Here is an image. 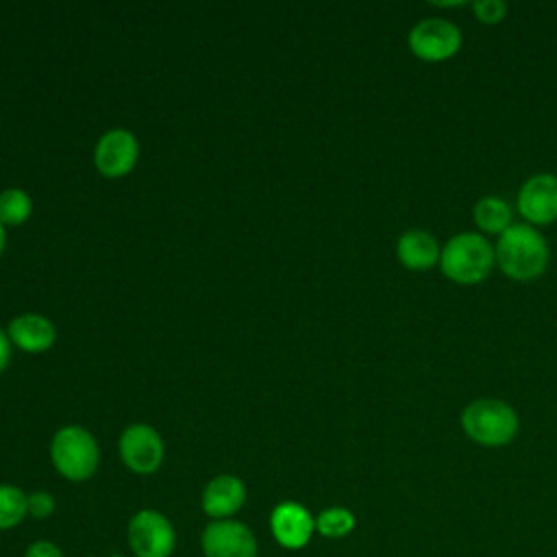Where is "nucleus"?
<instances>
[{"label": "nucleus", "mask_w": 557, "mask_h": 557, "mask_svg": "<svg viewBox=\"0 0 557 557\" xmlns=\"http://www.w3.org/2000/svg\"><path fill=\"white\" fill-rule=\"evenodd\" d=\"M2 248H4V226L0 222V252H2Z\"/></svg>", "instance_id": "nucleus-23"}, {"label": "nucleus", "mask_w": 557, "mask_h": 557, "mask_svg": "<svg viewBox=\"0 0 557 557\" xmlns=\"http://www.w3.org/2000/svg\"><path fill=\"white\" fill-rule=\"evenodd\" d=\"M440 252L442 250L435 235L424 228H411L403 233L396 242L398 261L413 272L431 270L435 263H440Z\"/></svg>", "instance_id": "nucleus-13"}, {"label": "nucleus", "mask_w": 557, "mask_h": 557, "mask_svg": "<svg viewBox=\"0 0 557 557\" xmlns=\"http://www.w3.org/2000/svg\"><path fill=\"white\" fill-rule=\"evenodd\" d=\"M200 548L205 557H257V537L248 524L239 520H211L202 535Z\"/></svg>", "instance_id": "nucleus-7"}, {"label": "nucleus", "mask_w": 557, "mask_h": 557, "mask_svg": "<svg viewBox=\"0 0 557 557\" xmlns=\"http://www.w3.org/2000/svg\"><path fill=\"white\" fill-rule=\"evenodd\" d=\"M126 537L135 557H170L176 548V531L157 509L137 511L128 522Z\"/></svg>", "instance_id": "nucleus-5"}, {"label": "nucleus", "mask_w": 557, "mask_h": 557, "mask_svg": "<svg viewBox=\"0 0 557 557\" xmlns=\"http://www.w3.org/2000/svg\"><path fill=\"white\" fill-rule=\"evenodd\" d=\"M355 524H357V518L346 507H326L315 518V531L329 540H339L350 535L355 531Z\"/></svg>", "instance_id": "nucleus-16"}, {"label": "nucleus", "mask_w": 557, "mask_h": 557, "mask_svg": "<svg viewBox=\"0 0 557 557\" xmlns=\"http://www.w3.org/2000/svg\"><path fill=\"white\" fill-rule=\"evenodd\" d=\"M137 141L133 137V133L124 131V128H115L109 131L100 137L98 146H96V168L104 174V176H124L126 172H131V168L137 161Z\"/></svg>", "instance_id": "nucleus-11"}, {"label": "nucleus", "mask_w": 557, "mask_h": 557, "mask_svg": "<svg viewBox=\"0 0 557 557\" xmlns=\"http://www.w3.org/2000/svg\"><path fill=\"white\" fill-rule=\"evenodd\" d=\"M28 516V496L15 485H0V531L17 527Z\"/></svg>", "instance_id": "nucleus-17"}, {"label": "nucleus", "mask_w": 557, "mask_h": 557, "mask_svg": "<svg viewBox=\"0 0 557 557\" xmlns=\"http://www.w3.org/2000/svg\"><path fill=\"white\" fill-rule=\"evenodd\" d=\"M270 531L278 546L287 550L305 548L315 533V518L296 500L278 503L270 513Z\"/></svg>", "instance_id": "nucleus-9"}, {"label": "nucleus", "mask_w": 557, "mask_h": 557, "mask_svg": "<svg viewBox=\"0 0 557 557\" xmlns=\"http://www.w3.org/2000/svg\"><path fill=\"white\" fill-rule=\"evenodd\" d=\"M472 11L479 22L483 24H498L507 15V4L503 0H476L472 4Z\"/></svg>", "instance_id": "nucleus-19"}, {"label": "nucleus", "mask_w": 557, "mask_h": 557, "mask_svg": "<svg viewBox=\"0 0 557 557\" xmlns=\"http://www.w3.org/2000/svg\"><path fill=\"white\" fill-rule=\"evenodd\" d=\"M54 507H57V503H54L50 492L37 490L33 494H28V516L30 518L46 520V518H50L54 513Z\"/></svg>", "instance_id": "nucleus-20"}, {"label": "nucleus", "mask_w": 557, "mask_h": 557, "mask_svg": "<svg viewBox=\"0 0 557 557\" xmlns=\"http://www.w3.org/2000/svg\"><path fill=\"white\" fill-rule=\"evenodd\" d=\"M496 265L513 281H533L544 274L548 265V244L544 235L531 224H511L498 235Z\"/></svg>", "instance_id": "nucleus-1"}, {"label": "nucleus", "mask_w": 557, "mask_h": 557, "mask_svg": "<svg viewBox=\"0 0 557 557\" xmlns=\"http://www.w3.org/2000/svg\"><path fill=\"white\" fill-rule=\"evenodd\" d=\"M24 557H63V553H61V548H59L54 542H50V540H37V542H33V544L26 548Z\"/></svg>", "instance_id": "nucleus-21"}, {"label": "nucleus", "mask_w": 557, "mask_h": 557, "mask_svg": "<svg viewBox=\"0 0 557 557\" xmlns=\"http://www.w3.org/2000/svg\"><path fill=\"white\" fill-rule=\"evenodd\" d=\"M463 433L487 448L509 444L520 429L518 413L511 405L498 398H476L461 411Z\"/></svg>", "instance_id": "nucleus-3"}, {"label": "nucleus", "mask_w": 557, "mask_h": 557, "mask_svg": "<svg viewBox=\"0 0 557 557\" xmlns=\"http://www.w3.org/2000/svg\"><path fill=\"white\" fill-rule=\"evenodd\" d=\"M472 215H474V224L479 226V231L487 233V235H503L513 224L511 207L503 198H496V196L481 198L474 205Z\"/></svg>", "instance_id": "nucleus-15"}, {"label": "nucleus", "mask_w": 557, "mask_h": 557, "mask_svg": "<svg viewBox=\"0 0 557 557\" xmlns=\"http://www.w3.org/2000/svg\"><path fill=\"white\" fill-rule=\"evenodd\" d=\"M11 357V348H9V337L4 335V331H0V372L7 368Z\"/></svg>", "instance_id": "nucleus-22"}, {"label": "nucleus", "mask_w": 557, "mask_h": 557, "mask_svg": "<svg viewBox=\"0 0 557 557\" xmlns=\"http://www.w3.org/2000/svg\"><path fill=\"white\" fill-rule=\"evenodd\" d=\"M54 468L70 481H85L98 468V444L81 426L61 429L50 446Z\"/></svg>", "instance_id": "nucleus-4"}, {"label": "nucleus", "mask_w": 557, "mask_h": 557, "mask_svg": "<svg viewBox=\"0 0 557 557\" xmlns=\"http://www.w3.org/2000/svg\"><path fill=\"white\" fill-rule=\"evenodd\" d=\"M30 215V198L22 189H4L0 194V222L20 224Z\"/></svg>", "instance_id": "nucleus-18"}, {"label": "nucleus", "mask_w": 557, "mask_h": 557, "mask_svg": "<svg viewBox=\"0 0 557 557\" xmlns=\"http://www.w3.org/2000/svg\"><path fill=\"white\" fill-rule=\"evenodd\" d=\"M494 265V248L481 233H459L450 237L440 252L444 276L459 285H476L485 281Z\"/></svg>", "instance_id": "nucleus-2"}, {"label": "nucleus", "mask_w": 557, "mask_h": 557, "mask_svg": "<svg viewBox=\"0 0 557 557\" xmlns=\"http://www.w3.org/2000/svg\"><path fill=\"white\" fill-rule=\"evenodd\" d=\"M409 50L429 63H440L455 57L461 48V30L457 24L442 17H426L409 30Z\"/></svg>", "instance_id": "nucleus-6"}, {"label": "nucleus", "mask_w": 557, "mask_h": 557, "mask_svg": "<svg viewBox=\"0 0 557 557\" xmlns=\"http://www.w3.org/2000/svg\"><path fill=\"white\" fill-rule=\"evenodd\" d=\"M120 455L137 474H152L163 461V442L148 424H133L120 437Z\"/></svg>", "instance_id": "nucleus-10"}, {"label": "nucleus", "mask_w": 557, "mask_h": 557, "mask_svg": "<svg viewBox=\"0 0 557 557\" xmlns=\"http://www.w3.org/2000/svg\"><path fill=\"white\" fill-rule=\"evenodd\" d=\"M516 209L531 226L555 222L557 220V176L548 172L529 176L518 191Z\"/></svg>", "instance_id": "nucleus-8"}, {"label": "nucleus", "mask_w": 557, "mask_h": 557, "mask_svg": "<svg viewBox=\"0 0 557 557\" xmlns=\"http://www.w3.org/2000/svg\"><path fill=\"white\" fill-rule=\"evenodd\" d=\"M246 500V487L242 479L233 474L213 476L202 492V511L211 520H231Z\"/></svg>", "instance_id": "nucleus-12"}, {"label": "nucleus", "mask_w": 557, "mask_h": 557, "mask_svg": "<svg viewBox=\"0 0 557 557\" xmlns=\"http://www.w3.org/2000/svg\"><path fill=\"white\" fill-rule=\"evenodd\" d=\"M9 337L13 339V344H17L22 350L28 352H41L48 350L54 344L57 331L52 326L50 320H46L44 315L37 313H26L20 315L11 322L9 326Z\"/></svg>", "instance_id": "nucleus-14"}]
</instances>
